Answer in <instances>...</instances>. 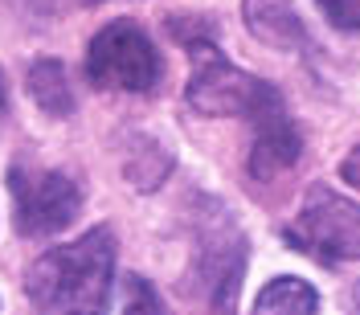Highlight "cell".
Returning <instances> with one entry per match:
<instances>
[{
	"label": "cell",
	"mask_w": 360,
	"mask_h": 315,
	"mask_svg": "<svg viewBox=\"0 0 360 315\" xmlns=\"http://www.w3.org/2000/svg\"><path fill=\"white\" fill-rule=\"evenodd\" d=\"M115 283L111 229H90L70 246L45 250L29 270V299L41 311H103Z\"/></svg>",
	"instance_id": "obj_1"
},
{
	"label": "cell",
	"mask_w": 360,
	"mask_h": 315,
	"mask_svg": "<svg viewBox=\"0 0 360 315\" xmlns=\"http://www.w3.org/2000/svg\"><path fill=\"white\" fill-rule=\"evenodd\" d=\"M160 53L152 37L131 21H115L94 33L86 49V78L98 90L148 94L160 86Z\"/></svg>",
	"instance_id": "obj_2"
},
{
	"label": "cell",
	"mask_w": 360,
	"mask_h": 315,
	"mask_svg": "<svg viewBox=\"0 0 360 315\" xmlns=\"http://www.w3.org/2000/svg\"><path fill=\"white\" fill-rule=\"evenodd\" d=\"M8 193H13V225L25 238L62 233L82 209V193L66 172H45L29 160H17L8 168Z\"/></svg>",
	"instance_id": "obj_3"
},
{
	"label": "cell",
	"mask_w": 360,
	"mask_h": 315,
	"mask_svg": "<svg viewBox=\"0 0 360 315\" xmlns=\"http://www.w3.org/2000/svg\"><path fill=\"white\" fill-rule=\"evenodd\" d=\"M246 266V238L217 201H201L197 213V278L209 307L233 311Z\"/></svg>",
	"instance_id": "obj_4"
},
{
	"label": "cell",
	"mask_w": 360,
	"mask_h": 315,
	"mask_svg": "<svg viewBox=\"0 0 360 315\" xmlns=\"http://www.w3.org/2000/svg\"><path fill=\"white\" fill-rule=\"evenodd\" d=\"M287 242L307 254H319L328 262H352V258H360V205L315 184L303 197L295 225L287 229Z\"/></svg>",
	"instance_id": "obj_5"
},
{
	"label": "cell",
	"mask_w": 360,
	"mask_h": 315,
	"mask_svg": "<svg viewBox=\"0 0 360 315\" xmlns=\"http://www.w3.org/2000/svg\"><path fill=\"white\" fill-rule=\"evenodd\" d=\"M270 90V82L250 78L246 70L225 62L213 41L193 45V78L184 98L197 115H254Z\"/></svg>",
	"instance_id": "obj_6"
},
{
	"label": "cell",
	"mask_w": 360,
	"mask_h": 315,
	"mask_svg": "<svg viewBox=\"0 0 360 315\" xmlns=\"http://www.w3.org/2000/svg\"><path fill=\"white\" fill-rule=\"evenodd\" d=\"M254 119V148H250V176L254 180H274L278 172H287L299 164L303 139L299 127L291 123V115L283 107V94L270 90L262 98V107L250 115Z\"/></svg>",
	"instance_id": "obj_7"
},
{
	"label": "cell",
	"mask_w": 360,
	"mask_h": 315,
	"mask_svg": "<svg viewBox=\"0 0 360 315\" xmlns=\"http://www.w3.org/2000/svg\"><path fill=\"white\" fill-rule=\"evenodd\" d=\"M242 17L262 45H274V49L303 45V21L291 0H242Z\"/></svg>",
	"instance_id": "obj_8"
},
{
	"label": "cell",
	"mask_w": 360,
	"mask_h": 315,
	"mask_svg": "<svg viewBox=\"0 0 360 315\" xmlns=\"http://www.w3.org/2000/svg\"><path fill=\"white\" fill-rule=\"evenodd\" d=\"M29 94L53 119L74 115V94H70V82H66V66L53 62V58H41V62L29 66Z\"/></svg>",
	"instance_id": "obj_9"
},
{
	"label": "cell",
	"mask_w": 360,
	"mask_h": 315,
	"mask_svg": "<svg viewBox=\"0 0 360 315\" xmlns=\"http://www.w3.org/2000/svg\"><path fill=\"white\" fill-rule=\"evenodd\" d=\"M319 307V295L303 283V278H295V274H283V278H270L262 295L254 299V311L258 315H303V311H315Z\"/></svg>",
	"instance_id": "obj_10"
},
{
	"label": "cell",
	"mask_w": 360,
	"mask_h": 315,
	"mask_svg": "<svg viewBox=\"0 0 360 315\" xmlns=\"http://www.w3.org/2000/svg\"><path fill=\"white\" fill-rule=\"evenodd\" d=\"M168 168H172V160H168V152L160 148V143H152V139H139L135 143V152L127 156V176H131L135 188H160V180L168 176Z\"/></svg>",
	"instance_id": "obj_11"
},
{
	"label": "cell",
	"mask_w": 360,
	"mask_h": 315,
	"mask_svg": "<svg viewBox=\"0 0 360 315\" xmlns=\"http://www.w3.org/2000/svg\"><path fill=\"white\" fill-rule=\"evenodd\" d=\"M168 33L193 49V45H201V41H217L221 25H213L209 17H168Z\"/></svg>",
	"instance_id": "obj_12"
},
{
	"label": "cell",
	"mask_w": 360,
	"mask_h": 315,
	"mask_svg": "<svg viewBox=\"0 0 360 315\" xmlns=\"http://www.w3.org/2000/svg\"><path fill=\"white\" fill-rule=\"evenodd\" d=\"M319 13L344 33H360V0H315Z\"/></svg>",
	"instance_id": "obj_13"
},
{
	"label": "cell",
	"mask_w": 360,
	"mask_h": 315,
	"mask_svg": "<svg viewBox=\"0 0 360 315\" xmlns=\"http://www.w3.org/2000/svg\"><path fill=\"white\" fill-rule=\"evenodd\" d=\"M127 291H131V299L123 303L127 311H164V303H160V295L156 291H148V283L143 278H127Z\"/></svg>",
	"instance_id": "obj_14"
},
{
	"label": "cell",
	"mask_w": 360,
	"mask_h": 315,
	"mask_svg": "<svg viewBox=\"0 0 360 315\" xmlns=\"http://www.w3.org/2000/svg\"><path fill=\"white\" fill-rule=\"evenodd\" d=\"M340 176L348 180L352 188H360V143H356V148H352V152H348V160L340 164Z\"/></svg>",
	"instance_id": "obj_15"
},
{
	"label": "cell",
	"mask_w": 360,
	"mask_h": 315,
	"mask_svg": "<svg viewBox=\"0 0 360 315\" xmlns=\"http://www.w3.org/2000/svg\"><path fill=\"white\" fill-rule=\"evenodd\" d=\"M8 111V82H4V70H0V119Z\"/></svg>",
	"instance_id": "obj_16"
},
{
	"label": "cell",
	"mask_w": 360,
	"mask_h": 315,
	"mask_svg": "<svg viewBox=\"0 0 360 315\" xmlns=\"http://www.w3.org/2000/svg\"><path fill=\"white\" fill-rule=\"evenodd\" d=\"M348 303H352V307H356V311H360V283H356V287H352V295H348Z\"/></svg>",
	"instance_id": "obj_17"
}]
</instances>
